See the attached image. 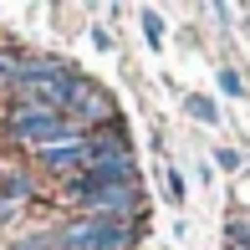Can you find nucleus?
Wrapping results in <instances>:
<instances>
[{
    "label": "nucleus",
    "instance_id": "4468645a",
    "mask_svg": "<svg viewBox=\"0 0 250 250\" xmlns=\"http://www.w3.org/2000/svg\"><path fill=\"white\" fill-rule=\"evenodd\" d=\"M92 46H97V51H112V36H107V31H102V26L92 31Z\"/></svg>",
    "mask_w": 250,
    "mask_h": 250
},
{
    "label": "nucleus",
    "instance_id": "9d476101",
    "mask_svg": "<svg viewBox=\"0 0 250 250\" xmlns=\"http://www.w3.org/2000/svg\"><path fill=\"white\" fill-rule=\"evenodd\" d=\"M138 21H143V41L158 51V46H164V16H158V10H143Z\"/></svg>",
    "mask_w": 250,
    "mask_h": 250
},
{
    "label": "nucleus",
    "instance_id": "1a4fd4ad",
    "mask_svg": "<svg viewBox=\"0 0 250 250\" xmlns=\"http://www.w3.org/2000/svg\"><path fill=\"white\" fill-rule=\"evenodd\" d=\"M0 194H5L10 204L31 199V179H26V174H5V179H0Z\"/></svg>",
    "mask_w": 250,
    "mask_h": 250
},
{
    "label": "nucleus",
    "instance_id": "f257e3e1",
    "mask_svg": "<svg viewBox=\"0 0 250 250\" xmlns=\"http://www.w3.org/2000/svg\"><path fill=\"white\" fill-rule=\"evenodd\" d=\"M62 250H133L143 240V220H107V214H77L56 225Z\"/></svg>",
    "mask_w": 250,
    "mask_h": 250
},
{
    "label": "nucleus",
    "instance_id": "423d86ee",
    "mask_svg": "<svg viewBox=\"0 0 250 250\" xmlns=\"http://www.w3.org/2000/svg\"><path fill=\"white\" fill-rule=\"evenodd\" d=\"M36 164L46 168V174H56V179H77V174L87 168V133H72V138H62V143H51V148H41Z\"/></svg>",
    "mask_w": 250,
    "mask_h": 250
},
{
    "label": "nucleus",
    "instance_id": "0eeeda50",
    "mask_svg": "<svg viewBox=\"0 0 250 250\" xmlns=\"http://www.w3.org/2000/svg\"><path fill=\"white\" fill-rule=\"evenodd\" d=\"M225 245H230V250H250V214L235 209L230 220H225Z\"/></svg>",
    "mask_w": 250,
    "mask_h": 250
},
{
    "label": "nucleus",
    "instance_id": "7ed1b4c3",
    "mask_svg": "<svg viewBox=\"0 0 250 250\" xmlns=\"http://www.w3.org/2000/svg\"><path fill=\"white\" fill-rule=\"evenodd\" d=\"M72 123H66V112H46V107H36V102H10V112H5V138L16 143V148H31V153H41V148H51V143H62V138H72Z\"/></svg>",
    "mask_w": 250,
    "mask_h": 250
},
{
    "label": "nucleus",
    "instance_id": "f03ea898",
    "mask_svg": "<svg viewBox=\"0 0 250 250\" xmlns=\"http://www.w3.org/2000/svg\"><path fill=\"white\" fill-rule=\"evenodd\" d=\"M72 66L56 62V56H26L21 62V77H16V102H36L46 112H62L66 107V92H72Z\"/></svg>",
    "mask_w": 250,
    "mask_h": 250
},
{
    "label": "nucleus",
    "instance_id": "ddd939ff",
    "mask_svg": "<svg viewBox=\"0 0 250 250\" xmlns=\"http://www.w3.org/2000/svg\"><path fill=\"white\" fill-rule=\"evenodd\" d=\"M220 87L230 97H245V82H240V72H230V66H220Z\"/></svg>",
    "mask_w": 250,
    "mask_h": 250
},
{
    "label": "nucleus",
    "instance_id": "9b49d317",
    "mask_svg": "<svg viewBox=\"0 0 250 250\" xmlns=\"http://www.w3.org/2000/svg\"><path fill=\"white\" fill-rule=\"evenodd\" d=\"M184 194H189V189H184V174H179V168H164V199L168 204H184Z\"/></svg>",
    "mask_w": 250,
    "mask_h": 250
},
{
    "label": "nucleus",
    "instance_id": "2eb2a0df",
    "mask_svg": "<svg viewBox=\"0 0 250 250\" xmlns=\"http://www.w3.org/2000/svg\"><path fill=\"white\" fill-rule=\"evenodd\" d=\"M10 214H16V204H10L5 194H0V220H10Z\"/></svg>",
    "mask_w": 250,
    "mask_h": 250
},
{
    "label": "nucleus",
    "instance_id": "f8f14e48",
    "mask_svg": "<svg viewBox=\"0 0 250 250\" xmlns=\"http://www.w3.org/2000/svg\"><path fill=\"white\" fill-rule=\"evenodd\" d=\"M214 164L235 174V168H245V153H240V148H214Z\"/></svg>",
    "mask_w": 250,
    "mask_h": 250
},
{
    "label": "nucleus",
    "instance_id": "20e7f679",
    "mask_svg": "<svg viewBox=\"0 0 250 250\" xmlns=\"http://www.w3.org/2000/svg\"><path fill=\"white\" fill-rule=\"evenodd\" d=\"M66 123H72L77 133H97L107 128V123H118V102H112V92H102V87L92 82V77L77 72L72 77V92H66Z\"/></svg>",
    "mask_w": 250,
    "mask_h": 250
},
{
    "label": "nucleus",
    "instance_id": "39448f33",
    "mask_svg": "<svg viewBox=\"0 0 250 250\" xmlns=\"http://www.w3.org/2000/svg\"><path fill=\"white\" fill-rule=\"evenodd\" d=\"M82 214H107V220H143V184H112V189H87L72 199Z\"/></svg>",
    "mask_w": 250,
    "mask_h": 250
},
{
    "label": "nucleus",
    "instance_id": "6e6552de",
    "mask_svg": "<svg viewBox=\"0 0 250 250\" xmlns=\"http://www.w3.org/2000/svg\"><path fill=\"white\" fill-rule=\"evenodd\" d=\"M184 107H189V118H194V123H209V128L220 123V107H214V97H204V92H189Z\"/></svg>",
    "mask_w": 250,
    "mask_h": 250
}]
</instances>
